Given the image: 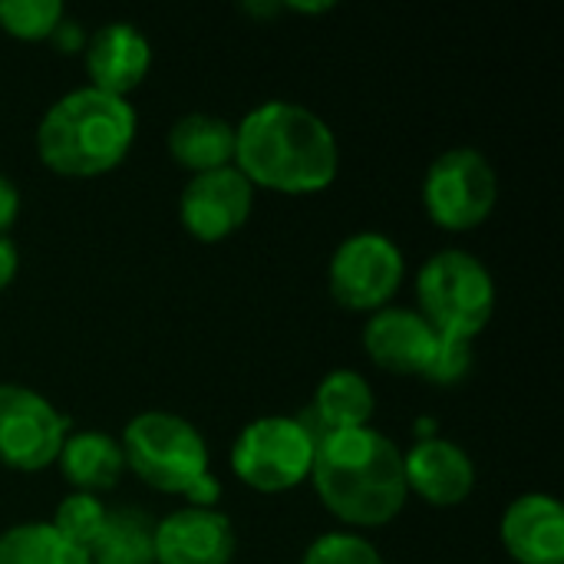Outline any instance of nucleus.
Listing matches in <instances>:
<instances>
[{"label": "nucleus", "mask_w": 564, "mask_h": 564, "mask_svg": "<svg viewBox=\"0 0 564 564\" xmlns=\"http://www.w3.org/2000/svg\"><path fill=\"white\" fill-rule=\"evenodd\" d=\"M288 10H304V13H324V10H330V3H288Z\"/></svg>", "instance_id": "cd10ccee"}, {"label": "nucleus", "mask_w": 564, "mask_h": 564, "mask_svg": "<svg viewBox=\"0 0 564 564\" xmlns=\"http://www.w3.org/2000/svg\"><path fill=\"white\" fill-rule=\"evenodd\" d=\"M367 357L397 377H423L436 350V330L406 307H383L364 327Z\"/></svg>", "instance_id": "f8f14e48"}, {"label": "nucleus", "mask_w": 564, "mask_h": 564, "mask_svg": "<svg viewBox=\"0 0 564 564\" xmlns=\"http://www.w3.org/2000/svg\"><path fill=\"white\" fill-rule=\"evenodd\" d=\"M135 142V109L129 99L96 86L59 96L36 129V152L46 169L66 178L106 175Z\"/></svg>", "instance_id": "7ed1b4c3"}, {"label": "nucleus", "mask_w": 564, "mask_h": 564, "mask_svg": "<svg viewBox=\"0 0 564 564\" xmlns=\"http://www.w3.org/2000/svg\"><path fill=\"white\" fill-rule=\"evenodd\" d=\"M83 59H86V73L93 79L89 86L126 99L149 76L152 46L139 26L116 20V23L99 26L93 36H86Z\"/></svg>", "instance_id": "4468645a"}, {"label": "nucleus", "mask_w": 564, "mask_h": 564, "mask_svg": "<svg viewBox=\"0 0 564 564\" xmlns=\"http://www.w3.org/2000/svg\"><path fill=\"white\" fill-rule=\"evenodd\" d=\"M66 443V416L36 390L0 383V463L40 473L56 463Z\"/></svg>", "instance_id": "1a4fd4ad"}, {"label": "nucleus", "mask_w": 564, "mask_h": 564, "mask_svg": "<svg viewBox=\"0 0 564 564\" xmlns=\"http://www.w3.org/2000/svg\"><path fill=\"white\" fill-rule=\"evenodd\" d=\"M235 169L251 182V188L314 195L334 185L340 145L317 112L271 99L235 126Z\"/></svg>", "instance_id": "f257e3e1"}, {"label": "nucleus", "mask_w": 564, "mask_h": 564, "mask_svg": "<svg viewBox=\"0 0 564 564\" xmlns=\"http://www.w3.org/2000/svg\"><path fill=\"white\" fill-rule=\"evenodd\" d=\"M377 410L370 383L354 370H334L317 383L314 403L297 416V423L311 433V440H324L327 433L370 426Z\"/></svg>", "instance_id": "dca6fc26"}, {"label": "nucleus", "mask_w": 564, "mask_h": 564, "mask_svg": "<svg viewBox=\"0 0 564 564\" xmlns=\"http://www.w3.org/2000/svg\"><path fill=\"white\" fill-rule=\"evenodd\" d=\"M416 301V314L436 330V337L476 340L492 321L496 281L476 254L446 248L420 268Z\"/></svg>", "instance_id": "39448f33"}, {"label": "nucleus", "mask_w": 564, "mask_h": 564, "mask_svg": "<svg viewBox=\"0 0 564 564\" xmlns=\"http://www.w3.org/2000/svg\"><path fill=\"white\" fill-rule=\"evenodd\" d=\"M499 535L512 562L564 564V512L555 496H519L506 509Z\"/></svg>", "instance_id": "2eb2a0df"}, {"label": "nucleus", "mask_w": 564, "mask_h": 564, "mask_svg": "<svg viewBox=\"0 0 564 564\" xmlns=\"http://www.w3.org/2000/svg\"><path fill=\"white\" fill-rule=\"evenodd\" d=\"M0 564H89V555L63 542L50 522H26L0 535Z\"/></svg>", "instance_id": "aec40b11"}, {"label": "nucleus", "mask_w": 564, "mask_h": 564, "mask_svg": "<svg viewBox=\"0 0 564 564\" xmlns=\"http://www.w3.org/2000/svg\"><path fill=\"white\" fill-rule=\"evenodd\" d=\"M89 564H155V519L132 506L109 509Z\"/></svg>", "instance_id": "6ab92c4d"}, {"label": "nucleus", "mask_w": 564, "mask_h": 564, "mask_svg": "<svg viewBox=\"0 0 564 564\" xmlns=\"http://www.w3.org/2000/svg\"><path fill=\"white\" fill-rule=\"evenodd\" d=\"M499 202L492 162L469 145L443 152L423 178V208L446 231L479 228Z\"/></svg>", "instance_id": "0eeeda50"}, {"label": "nucleus", "mask_w": 564, "mask_h": 564, "mask_svg": "<svg viewBox=\"0 0 564 564\" xmlns=\"http://www.w3.org/2000/svg\"><path fill=\"white\" fill-rule=\"evenodd\" d=\"M251 205H254L251 182L235 165H228L205 175H192V182L182 188L178 198V218L195 241L218 245L248 221Z\"/></svg>", "instance_id": "9d476101"}, {"label": "nucleus", "mask_w": 564, "mask_h": 564, "mask_svg": "<svg viewBox=\"0 0 564 564\" xmlns=\"http://www.w3.org/2000/svg\"><path fill=\"white\" fill-rule=\"evenodd\" d=\"M403 476H406V489L436 509L463 506L476 486V466L469 453L436 436L420 440L403 456Z\"/></svg>", "instance_id": "ddd939ff"}, {"label": "nucleus", "mask_w": 564, "mask_h": 564, "mask_svg": "<svg viewBox=\"0 0 564 564\" xmlns=\"http://www.w3.org/2000/svg\"><path fill=\"white\" fill-rule=\"evenodd\" d=\"M311 479L324 509L354 529L393 522L410 496L400 446L373 426L317 440Z\"/></svg>", "instance_id": "f03ea898"}, {"label": "nucleus", "mask_w": 564, "mask_h": 564, "mask_svg": "<svg viewBox=\"0 0 564 564\" xmlns=\"http://www.w3.org/2000/svg\"><path fill=\"white\" fill-rule=\"evenodd\" d=\"M119 446L126 469L155 492L182 496L198 509H215L221 489L212 476L208 446L188 420L165 410L139 413L129 420Z\"/></svg>", "instance_id": "20e7f679"}, {"label": "nucleus", "mask_w": 564, "mask_h": 564, "mask_svg": "<svg viewBox=\"0 0 564 564\" xmlns=\"http://www.w3.org/2000/svg\"><path fill=\"white\" fill-rule=\"evenodd\" d=\"M66 17L59 0H0V30L17 40H50Z\"/></svg>", "instance_id": "4be33fe9"}, {"label": "nucleus", "mask_w": 564, "mask_h": 564, "mask_svg": "<svg viewBox=\"0 0 564 564\" xmlns=\"http://www.w3.org/2000/svg\"><path fill=\"white\" fill-rule=\"evenodd\" d=\"M56 463L66 482L76 486V492H89V496L112 489L126 469L119 440H112L109 433H96V430L66 436Z\"/></svg>", "instance_id": "a211bd4d"}, {"label": "nucleus", "mask_w": 564, "mask_h": 564, "mask_svg": "<svg viewBox=\"0 0 564 564\" xmlns=\"http://www.w3.org/2000/svg\"><path fill=\"white\" fill-rule=\"evenodd\" d=\"M169 152L192 175L228 169L235 165V126L208 112H188L169 129Z\"/></svg>", "instance_id": "f3484780"}, {"label": "nucleus", "mask_w": 564, "mask_h": 564, "mask_svg": "<svg viewBox=\"0 0 564 564\" xmlns=\"http://www.w3.org/2000/svg\"><path fill=\"white\" fill-rule=\"evenodd\" d=\"M106 512H109V509H106L96 496H89V492H73V496H66V499L56 506L50 529H53L63 542H69L73 549H79V552L89 555L93 542L99 539V532H102V525H106Z\"/></svg>", "instance_id": "412c9836"}, {"label": "nucleus", "mask_w": 564, "mask_h": 564, "mask_svg": "<svg viewBox=\"0 0 564 564\" xmlns=\"http://www.w3.org/2000/svg\"><path fill=\"white\" fill-rule=\"evenodd\" d=\"M469 370H473V340L436 337V350L430 357V367H426L423 380L440 383V387H453V383L466 380Z\"/></svg>", "instance_id": "b1692460"}, {"label": "nucleus", "mask_w": 564, "mask_h": 564, "mask_svg": "<svg viewBox=\"0 0 564 564\" xmlns=\"http://www.w3.org/2000/svg\"><path fill=\"white\" fill-rule=\"evenodd\" d=\"M17 268H20V254H17V245L0 235V291H7L17 278Z\"/></svg>", "instance_id": "bb28decb"}, {"label": "nucleus", "mask_w": 564, "mask_h": 564, "mask_svg": "<svg viewBox=\"0 0 564 564\" xmlns=\"http://www.w3.org/2000/svg\"><path fill=\"white\" fill-rule=\"evenodd\" d=\"M17 215H20V192L7 175H0V235H7Z\"/></svg>", "instance_id": "a878e982"}, {"label": "nucleus", "mask_w": 564, "mask_h": 564, "mask_svg": "<svg viewBox=\"0 0 564 564\" xmlns=\"http://www.w3.org/2000/svg\"><path fill=\"white\" fill-rule=\"evenodd\" d=\"M314 440L297 416H261L231 446L235 476L258 492H288L311 479Z\"/></svg>", "instance_id": "423d86ee"}, {"label": "nucleus", "mask_w": 564, "mask_h": 564, "mask_svg": "<svg viewBox=\"0 0 564 564\" xmlns=\"http://www.w3.org/2000/svg\"><path fill=\"white\" fill-rule=\"evenodd\" d=\"M235 525L218 509L185 506L155 522V564H231Z\"/></svg>", "instance_id": "9b49d317"}, {"label": "nucleus", "mask_w": 564, "mask_h": 564, "mask_svg": "<svg viewBox=\"0 0 564 564\" xmlns=\"http://www.w3.org/2000/svg\"><path fill=\"white\" fill-rule=\"evenodd\" d=\"M406 274L403 251L380 231H360L340 241L330 258V294L340 307L357 314L383 311Z\"/></svg>", "instance_id": "6e6552de"}, {"label": "nucleus", "mask_w": 564, "mask_h": 564, "mask_svg": "<svg viewBox=\"0 0 564 564\" xmlns=\"http://www.w3.org/2000/svg\"><path fill=\"white\" fill-rule=\"evenodd\" d=\"M301 564H383V558L364 535L327 532L304 552Z\"/></svg>", "instance_id": "5701e85b"}, {"label": "nucleus", "mask_w": 564, "mask_h": 564, "mask_svg": "<svg viewBox=\"0 0 564 564\" xmlns=\"http://www.w3.org/2000/svg\"><path fill=\"white\" fill-rule=\"evenodd\" d=\"M50 43H53L59 53H79V50L86 46V33H83V26H79L76 20L63 17V20L56 23V30L50 33Z\"/></svg>", "instance_id": "393cba45"}]
</instances>
